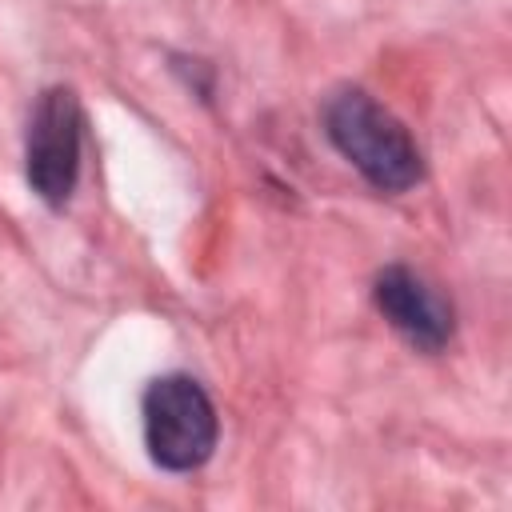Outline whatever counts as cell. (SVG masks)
<instances>
[{"label": "cell", "mask_w": 512, "mask_h": 512, "mask_svg": "<svg viewBox=\"0 0 512 512\" xmlns=\"http://www.w3.org/2000/svg\"><path fill=\"white\" fill-rule=\"evenodd\" d=\"M328 144L384 196H400L424 180V152L404 120L364 88H336L324 100Z\"/></svg>", "instance_id": "6da1fadb"}, {"label": "cell", "mask_w": 512, "mask_h": 512, "mask_svg": "<svg viewBox=\"0 0 512 512\" xmlns=\"http://www.w3.org/2000/svg\"><path fill=\"white\" fill-rule=\"evenodd\" d=\"M144 448L164 472H196L220 440V416L204 384L188 372H164L144 388Z\"/></svg>", "instance_id": "7a4b0ae2"}, {"label": "cell", "mask_w": 512, "mask_h": 512, "mask_svg": "<svg viewBox=\"0 0 512 512\" xmlns=\"http://www.w3.org/2000/svg\"><path fill=\"white\" fill-rule=\"evenodd\" d=\"M84 160V108L68 84H52L36 96L24 132V180L48 208H64L76 192Z\"/></svg>", "instance_id": "3957f363"}, {"label": "cell", "mask_w": 512, "mask_h": 512, "mask_svg": "<svg viewBox=\"0 0 512 512\" xmlns=\"http://www.w3.org/2000/svg\"><path fill=\"white\" fill-rule=\"evenodd\" d=\"M372 304L392 324V332L416 352H440L456 332L452 300L440 296L408 264H384L372 276Z\"/></svg>", "instance_id": "277c9868"}]
</instances>
